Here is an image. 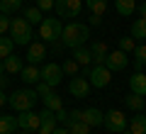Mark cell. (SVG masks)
Masks as SVG:
<instances>
[{
  "label": "cell",
  "instance_id": "obj_1",
  "mask_svg": "<svg viewBox=\"0 0 146 134\" xmlns=\"http://www.w3.org/2000/svg\"><path fill=\"white\" fill-rule=\"evenodd\" d=\"M90 39V27L88 25H80V22H71V25L63 27L61 32V44L68 49H76V47H85V41Z\"/></svg>",
  "mask_w": 146,
  "mask_h": 134
},
{
  "label": "cell",
  "instance_id": "obj_2",
  "mask_svg": "<svg viewBox=\"0 0 146 134\" xmlns=\"http://www.w3.org/2000/svg\"><path fill=\"white\" fill-rule=\"evenodd\" d=\"M36 100H39V95H36L34 88H20V90H15L12 95H7V105H10L15 112H25V110H32Z\"/></svg>",
  "mask_w": 146,
  "mask_h": 134
},
{
  "label": "cell",
  "instance_id": "obj_3",
  "mask_svg": "<svg viewBox=\"0 0 146 134\" xmlns=\"http://www.w3.org/2000/svg\"><path fill=\"white\" fill-rule=\"evenodd\" d=\"M10 39L15 41V44H20V47H29L32 44L34 29H32V25L25 20V17H12V22H10Z\"/></svg>",
  "mask_w": 146,
  "mask_h": 134
},
{
  "label": "cell",
  "instance_id": "obj_4",
  "mask_svg": "<svg viewBox=\"0 0 146 134\" xmlns=\"http://www.w3.org/2000/svg\"><path fill=\"white\" fill-rule=\"evenodd\" d=\"M61 32H63L61 20H54V17H44V20L39 22V39H44V41H51V44L61 41Z\"/></svg>",
  "mask_w": 146,
  "mask_h": 134
},
{
  "label": "cell",
  "instance_id": "obj_5",
  "mask_svg": "<svg viewBox=\"0 0 146 134\" xmlns=\"http://www.w3.org/2000/svg\"><path fill=\"white\" fill-rule=\"evenodd\" d=\"M54 10L61 20H73L78 17L80 10H83V0H56L54 3Z\"/></svg>",
  "mask_w": 146,
  "mask_h": 134
},
{
  "label": "cell",
  "instance_id": "obj_6",
  "mask_svg": "<svg viewBox=\"0 0 146 134\" xmlns=\"http://www.w3.org/2000/svg\"><path fill=\"white\" fill-rule=\"evenodd\" d=\"M85 78L90 81L93 88H107L112 81V71L107 66H93V68H85Z\"/></svg>",
  "mask_w": 146,
  "mask_h": 134
},
{
  "label": "cell",
  "instance_id": "obj_7",
  "mask_svg": "<svg viewBox=\"0 0 146 134\" xmlns=\"http://www.w3.org/2000/svg\"><path fill=\"white\" fill-rule=\"evenodd\" d=\"M102 124H105V129H107V132L122 134V132L127 129V115L122 112V110H110V112H105Z\"/></svg>",
  "mask_w": 146,
  "mask_h": 134
},
{
  "label": "cell",
  "instance_id": "obj_8",
  "mask_svg": "<svg viewBox=\"0 0 146 134\" xmlns=\"http://www.w3.org/2000/svg\"><path fill=\"white\" fill-rule=\"evenodd\" d=\"M17 127L20 129H29V132H36L42 127V115L34 112V110H25V112L17 115Z\"/></svg>",
  "mask_w": 146,
  "mask_h": 134
},
{
  "label": "cell",
  "instance_id": "obj_9",
  "mask_svg": "<svg viewBox=\"0 0 146 134\" xmlns=\"http://www.w3.org/2000/svg\"><path fill=\"white\" fill-rule=\"evenodd\" d=\"M42 81L49 83L51 88H56L58 83L63 81V68L58 63H44L42 66Z\"/></svg>",
  "mask_w": 146,
  "mask_h": 134
},
{
  "label": "cell",
  "instance_id": "obj_10",
  "mask_svg": "<svg viewBox=\"0 0 146 134\" xmlns=\"http://www.w3.org/2000/svg\"><path fill=\"white\" fill-rule=\"evenodd\" d=\"M129 54H124L122 49H117V51H107V56H105V66L110 68V71H124L127 63H129Z\"/></svg>",
  "mask_w": 146,
  "mask_h": 134
},
{
  "label": "cell",
  "instance_id": "obj_11",
  "mask_svg": "<svg viewBox=\"0 0 146 134\" xmlns=\"http://www.w3.org/2000/svg\"><path fill=\"white\" fill-rule=\"evenodd\" d=\"M90 88H93V85H90L88 78L73 76V81L68 83V93H71L73 98H78V100H80V98H88V95H90Z\"/></svg>",
  "mask_w": 146,
  "mask_h": 134
},
{
  "label": "cell",
  "instance_id": "obj_12",
  "mask_svg": "<svg viewBox=\"0 0 146 134\" xmlns=\"http://www.w3.org/2000/svg\"><path fill=\"white\" fill-rule=\"evenodd\" d=\"M42 115V127L36 129V134H54V129H56V115L51 112V110H46L44 107V112H39Z\"/></svg>",
  "mask_w": 146,
  "mask_h": 134
},
{
  "label": "cell",
  "instance_id": "obj_13",
  "mask_svg": "<svg viewBox=\"0 0 146 134\" xmlns=\"http://www.w3.org/2000/svg\"><path fill=\"white\" fill-rule=\"evenodd\" d=\"M20 78L25 83H29V85H36V83L42 81V68L36 66V63H29V66H25L20 71Z\"/></svg>",
  "mask_w": 146,
  "mask_h": 134
},
{
  "label": "cell",
  "instance_id": "obj_14",
  "mask_svg": "<svg viewBox=\"0 0 146 134\" xmlns=\"http://www.w3.org/2000/svg\"><path fill=\"white\" fill-rule=\"evenodd\" d=\"M44 56H46V49H44L42 41L29 44V49H27V61H29V63H42Z\"/></svg>",
  "mask_w": 146,
  "mask_h": 134
},
{
  "label": "cell",
  "instance_id": "obj_15",
  "mask_svg": "<svg viewBox=\"0 0 146 134\" xmlns=\"http://www.w3.org/2000/svg\"><path fill=\"white\" fill-rule=\"evenodd\" d=\"M80 119H83L85 124H90V127H100L102 119H105V112H100L98 107H88V110H83Z\"/></svg>",
  "mask_w": 146,
  "mask_h": 134
},
{
  "label": "cell",
  "instance_id": "obj_16",
  "mask_svg": "<svg viewBox=\"0 0 146 134\" xmlns=\"http://www.w3.org/2000/svg\"><path fill=\"white\" fill-rule=\"evenodd\" d=\"M107 44L105 41H93V47H90V54H93V63L95 66H105V56H107Z\"/></svg>",
  "mask_w": 146,
  "mask_h": 134
},
{
  "label": "cell",
  "instance_id": "obj_17",
  "mask_svg": "<svg viewBox=\"0 0 146 134\" xmlns=\"http://www.w3.org/2000/svg\"><path fill=\"white\" fill-rule=\"evenodd\" d=\"M129 88H131V93L141 95V98H146V76L141 71H136L134 76L129 78Z\"/></svg>",
  "mask_w": 146,
  "mask_h": 134
},
{
  "label": "cell",
  "instance_id": "obj_18",
  "mask_svg": "<svg viewBox=\"0 0 146 134\" xmlns=\"http://www.w3.org/2000/svg\"><path fill=\"white\" fill-rule=\"evenodd\" d=\"M17 132V117L15 115H0V134Z\"/></svg>",
  "mask_w": 146,
  "mask_h": 134
},
{
  "label": "cell",
  "instance_id": "obj_19",
  "mask_svg": "<svg viewBox=\"0 0 146 134\" xmlns=\"http://www.w3.org/2000/svg\"><path fill=\"white\" fill-rule=\"evenodd\" d=\"M3 66H5V73H20L22 68H25V61H22L20 56H7V59H3Z\"/></svg>",
  "mask_w": 146,
  "mask_h": 134
},
{
  "label": "cell",
  "instance_id": "obj_20",
  "mask_svg": "<svg viewBox=\"0 0 146 134\" xmlns=\"http://www.w3.org/2000/svg\"><path fill=\"white\" fill-rule=\"evenodd\" d=\"M115 7L122 17H129L136 12V0H115Z\"/></svg>",
  "mask_w": 146,
  "mask_h": 134
},
{
  "label": "cell",
  "instance_id": "obj_21",
  "mask_svg": "<svg viewBox=\"0 0 146 134\" xmlns=\"http://www.w3.org/2000/svg\"><path fill=\"white\" fill-rule=\"evenodd\" d=\"M129 134H146V115L136 112V117H131V122H129Z\"/></svg>",
  "mask_w": 146,
  "mask_h": 134
},
{
  "label": "cell",
  "instance_id": "obj_22",
  "mask_svg": "<svg viewBox=\"0 0 146 134\" xmlns=\"http://www.w3.org/2000/svg\"><path fill=\"white\" fill-rule=\"evenodd\" d=\"M124 105L131 110V112H141V110H144V105H146V100L141 98V95H136V93H129V95L124 98Z\"/></svg>",
  "mask_w": 146,
  "mask_h": 134
},
{
  "label": "cell",
  "instance_id": "obj_23",
  "mask_svg": "<svg viewBox=\"0 0 146 134\" xmlns=\"http://www.w3.org/2000/svg\"><path fill=\"white\" fill-rule=\"evenodd\" d=\"M73 59L80 63V66H88L93 61V54H90V47H76L73 49Z\"/></svg>",
  "mask_w": 146,
  "mask_h": 134
},
{
  "label": "cell",
  "instance_id": "obj_24",
  "mask_svg": "<svg viewBox=\"0 0 146 134\" xmlns=\"http://www.w3.org/2000/svg\"><path fill=\"white\" fill-rule=\"evenodd\" d=\"M83 3L90 10V15H98V17H102L105 10H107V0H83Z\"/></svg>",
  "mask_w": 146,
  "mask_h": 134
},
{
  "label": "cell",
  "instance_id": "obj_25",
  "mask_svg": "<svg viewBox=\"0 0 146 134\" xmlns=\"http://www.w3.org/2000/svg\"><path fill=\"white\" fill-rule=\"evenodd\" d=\"M42 100H44V107H46V110H51V112H58V110L63 107V100L58 98V95L54 93V90L46 95V98H42Z\"/></svg>",
  "mask_w": 146,
  "mask_h": 134
},
{
  "label": "cell",
  "instance_id": "obj_26",
  "mask_svg": "<svg viewBox=\"0 0 146 134\" xmlns=\"http://www.w3.org/2000/svg\"><path fill=\"white\" fill-rule=\"evenodd\" d=\"M134 68L136 71L146 68V44H136V49H134Z\"/></svg>",
  "mask_w": 146,
  "mask_h": 134
},
{
  "label": "cell",
  "instance_id": "obj_27",
  "mask_svg": "<svg viewBox=\"0 0 146 134\" xmlns=\"http://www.w3.org/2000/svg\"><path fill=\"white\" fill-rule=\"evenodd\" d=\"M25 17L27 22H29V25H39V22L44 20V15H42V10H39V7L36 5H32V7H25Z\"/></svg>",
  "mask_w": 146,
  "mask_h": 134
},
{
  "label": "cell",
  "instance_id": "obj_28",
  "mask_svg": "<svg viewBox=\"0 0 146 134\" xmlns=\"http://www.w3.org/2000/svg\"><path fill=\"white\" fill-rule=\"evenodd\" d=\"M17 10H22V0H0V12L3 15H15Z\"/></svg>",
  "mask_w": 146,
  "mask_h": 134
},
{
  "label": "cell",
  "instance_id": "obj_29",
  "mask_svg": "<svg viewBox=\"0 0 146 134\" xmlns=\"http://www.w3.org/2000/svg\"><path fill=\"white\" fill-rule=\"evenodd\" d=\"M68 134H90V124H85L83 119H73V122L66 124Z\"/></svg>",
  "mask_w": 146,
  "mask_h": 134
},
{
  "label": "cell",
  "instance_id": "obj_30",
  "mask_svg": "<svg viewBox=\"0 0 146 134\" xmlns=\"http://www.w3.org/2000/svg\"><path fill=\"white\" fill-rule=\"evenodd\" d=\"M131 37L134 39H146V17H139V20L131 22Z\"/></svg>",
  "mask_w": 146,
  "mask_h": 134
},
{
  "label": "cell",
  "instance_id": "obj_31",
  "mask_svg": "<svg viewBox=\"0 0 146 134\" xmlns=\"http://www.w3.org/2000/svg\"><path fill=\"white\" fill-rule=\"evenodd\" d=\"M12 49H15V41L10 39V37H0V61H3V59H7L12 54Z\"/></svg>",
  "mask_w": 146,
  "mask_h": 134
},
{
  "label": "cell",
  "instance_id": "obj_32",
  "mask_svg": "<svg viewBox=\"0 0 146 134\" xmlns=\"http://www.w3.org/2000/svg\"><path fill=\"white\" fill-rule=\"evenodd\" d=\"M61 68H63V73H68V76H76V73H78V68H80V63L71 56V59H66V61H63Z\"/></svg>",
  "mask_w": 146,
  "mask_h": 134
},
{
  "label": "cell",
  "instance_id": "obj_33",
  "mask_svg": "<svg viewBox=\"0 0 146 134\" xmlns=\"http://www.w3.org/2000/svg\"><path fill=\"white\" fill-rule=\"evenodd\" d=\"M119 49L124 54H131L136 49V39H134V37H122V39H119Z\"/></svg>",
  "mask_w": 146,
  "mask_h": 134
},
{
  "label": "cell",
  "instance_id": "obj_34",
  "mask_svg": "<svg viewBox=\"0 0 146 134\" xmlns=\"http://www.w3.org/2000/svg\"><path fill=\"white\" fill-rule=\"evenodd\" d=\"M34 90H36V95H39V98H46V95H49V93H51V90H54V88L49 85V83L39 81V83H36V85H34Z\"/></svg>",
  "mask_w": 146,
  "mask_h": 134
},
{
  "label": "cell",
  "instance_id": "obj_35",
  "mask_svg": "<svg viewBox=\"0 0 146 134\" xmlns=\"http://www.w3.org/2000/svg\"><path fill=\"white\" fill-rule=\"evenodd\" d=\"M10 22H12L10 15H3V12H0V37L10 32Z\"/></svg>",
  "mask_w": 146,
  "mask_h": 134
},
{
  "label": "cell",
  "instance_id": "obj_36",
  "mask_svg": "<svg viewBox=\"0 0 146 134\" xmlns=\"http://www.w3.org/2000/svg\"><path fill=\"white\" fill-rule=\"evenodd\" d=\"M54 3H56V0H36V7H39V10H54Z\"/></svg>",
  "mask_w": 146,
  "mask_h": 134
},
{
  "label": "cell",
  "instance_id": "obj_37",
  "mask_svg": "<svg viewBox=\"0 0 146 134\" xmlns=\"http://www.w3.org/2000/svg\"><path fill=\"white\" fill-rule=\"evenodd\" d=\"M54 115H56V122H61V124H68V112H66V110H58V112H54Z\"/></svg>",
  "mask_w": 146,
  "mask_h": 134
},
{
  "label": "cell",
  "instance_id": "obj_38",
  "mask_svg": "<svg viewBox=\"0 0 146 134\" xmlns=\"http://www.w3.org/2000/svg\"><path fill=\"white\" fill-rule=\"evenodd\" d=\"M90 25H93V27H100V25H102V17H98V15H90Z\"/></svg>",
  "mask_w": 146,
  "mask_h": 134
},
{
  "label": "cell",
  "instance_id": "obj_39",
  "mask_svg": "<svg viewBox=\"0 0 146 134\" xmlns=\"http://www.w3.org/2000/svg\"><path fill=\"white\" fill-rule=\"evenodd\" d=\"M136 10H139L141 17H146V3H141V5H136Z\"/></svg>",
  "mask_w": 146,
  "mask_h": 134
},
{
  "label": "cell",
  "instance_id": "obj_40",
  "mask_svg": "<svg viewBox=\"0 0 146 134\" xmlns=\"http://www.w3.org/2000/svg\"><path fill=\"white\" fill-rule=\"evenodd\" d=\"M3 105H7V95H5V90H0V107Z\"/></svg>",
  "mask_w": 146,
  "mask_h": 134
},
{
  "label": "cell",
  "instance_id": "obj_41",
  "mask_svg": "<svg viewBox=\"0 0 146 134\" xmlns=\"http://www.w3.org/2000/svg\"><path fill=\"white\" fill-rule=\"evenodd\" d=\"M54 134H68V129L66 127H56V129H54Z\"/></svg>",
  "mask_w": 146,
  "mask_h": 134
},
{
  "label": "cell",
  "instance_id": "obj_42",
  "mask_svg": "<svg viewBox=\"0 0 146 134\" xmlns=\"http://www.w3.org/2000/svg\"><path fill=\"white\" fill-rule=\"evenodd\" d=\"M5 85H7V78H3V76H0V90H3Z\"/></svg>",
  "mask_w": 146,
  "mask_h": 134
},
{
  "label": "cell",
  "instance_id": "obj_43",
  "mask_svg": "<svg viewBox=\"0 0 146 134\" xmlns=\"http://www.w3.org/2000/svg\"><path fill=\"white\" fill-rule=\"evenodd\" d=\"M3 73H5V66H3V61H0V76H3Z\"/></svg>",
  "mask_w": 146,
  "mask_h": 134
},
{
  "label": "cell",
  "instance_id": "obj_44",
  "mask_svg": "<svg viewBox=\"0 0 146 134\" xmlns=\"http://www.w3.org/2000/svg\"><path fill=\"white\" fill-rule=\"evenodd\" d=\"M22 134H32V132H29V129H25V132H22Z\"/></svg>",
  "mask_w": 146,
  "mask_h": 134
},
{
  "label": "cell",
  "instance_id": "obj_45",
  "mask_svg": "<svg viewBox=\"0 0 146 134\" xmlns=\"http://www.w3.org/2000/svg\"><path fill=\"white\" fill-rule=\"evenodd\" d=\"M122 134H129V129H124V132H122Z\"/></svg>",
  "mask_w": 146,
  "mask_h": 134
},
{
  "label": "cell",
  "instance_id": "obj_46",
  "mask_svg": "<svg viewBox=\"0 0 146 134\" xmlns=\"http://www.w3.org/2000/svg\"><path fill=\"white\" fill-rule=\"evenodd\" d=\"M12 134H17V132H12Z\"/></svg>",
  "mask_w": 146,
  "mask_h": 134
}]
</instances>
